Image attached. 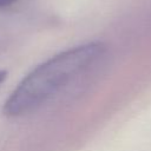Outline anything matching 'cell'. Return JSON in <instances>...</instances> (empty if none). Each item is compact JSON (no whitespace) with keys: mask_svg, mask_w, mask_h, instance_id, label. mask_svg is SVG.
<instances>
[{"mask_svg":"<svg viewBox=\"0 0 151 151\" xmlns=\"http://www.w3.org/2000/svg\"><path fill=\"white\" fill-rule=\"evenodd\" d=\"M105 54V45L96 41L72 47L50 58L17 85L4 104V113L19 117L37 110L74 79L97 68Z\"/></svg>","mask_w":151,"mask_h":151,"instance_id":"1","label":"cell"},{"mask_svg":"<svg viewBox=\"0 0 151 151\" xmlns=\"http://www.w3.org/2000/svg\"><path fill=\"white\" fill-rule=\"evenodd\" d=\"M14 1H17V0H0V8L6 7V6H9V5H12Z\"/></svg>","mask_w":151,"mask_h":151,"instance_id":"2","label":"cell"},{"mask_svg":"<svg viewBox=\"0 0 151 151\" xmlns=\"http://www.w3.org/2000/svg\"><path fill=\"white\" fill-rule=\"evenodd\" d=\"M7 77V72L6 71H0V85L4 83V80L6 79Z\"/></svg>","mask_w":151,"mask_h":151,"instance_id":"3","label":"cell"}]
</instances>
